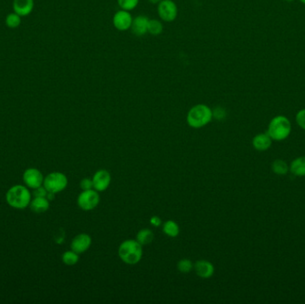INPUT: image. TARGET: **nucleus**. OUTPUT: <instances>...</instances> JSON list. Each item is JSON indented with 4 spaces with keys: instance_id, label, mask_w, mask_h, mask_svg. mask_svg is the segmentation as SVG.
<instances>
[{
    "instance_id": "c756f323",
    "label": "nucleus",
    "mask_w": 305,
    "mask_h": 304,
    "mask_svg": "<svg viewBox=\"0 0 305 304\" xmlns=\"http://www.w3.org/2000/svg\"><path fill=\"white\" fill-rule=\"evenodd\" d=\"M150 223L155 227H159L162 223V221H161V219L159 217L153 216L150 219Z\"/></svg>"
},
{
    "instance_id": "9b49d317",
    "label": "nucleus",
    "mask_w": 305,
    "mask_h": 304,
    "mask_svg": "<svg viewBox=\"0 0 305 304\" xmlns=\"http://www.w3.org/2000/svg\"><path fill=\"white\" fill-rule=\"evenodd\" d=\"M92 239L90 238V235L85 233L79 234L73 239V241L71 243V248L75 253H85L87 250L91 246Z\"/></svg>"
},
{
    "instance_id": "7ed1b4c3",
    "label": "nucleus",
    "mask_w": 305,
    "mask_h": 304,
    "mask_svg": "<svg viewBox=\"0 0 305 304\" xmlns=\"http://www.w3.org/2000/svg\"><path fill=\"white\" fill-rule=\"evenodd\" d=\"M213 118V110L206 105L199 104L188 111L187 122L191 128H201L210 123Z\"/></svg>"
},
{
    "instance_id": "dca6fc26",
    "label": "nucleus",
    "mask_w": 305,
    "mask_h": 304,
    "mask_svg": "<svg viewBox=\"0 0 305 304\" xmlns=\"http://www.w3.org/2000/svg\"><path fill=\"white\" fill-rule=\"evenodd\" d=\"M290 173L296 177H305V156L295 158L289 166Z\"/></svg>"
},
{
    "instance_id": "bb28decb",
    "label": "nucleus",
    "mask_w": 305,
    "mask_h": 304,
    "mask_svg": "<svg viewBox=\"0 0 305 304\" xmlns=\"http://www.w3.org/2000/svg\"><path fill=\"white\" fill-rule=\"evenodd\" d=\"M226 116H227V113L224 108H222V107H216L213 111V117L217 119L219 121L224 120Z\"/></svg>"
},
{
    "instance_id": "39448f33",
    "label": "nucleus",
    "mask_w": 305,
    "mask_h": 304,
    "mask_svg": "<svg viewBox=\"0 0 305 304\" xmlns=\"http://www.w3.org/2000/svg\"><path fill=\"white\" fill-rule=\"evenodd\" d=\"M68 185L67 177L61 173H52L44 179L43 187L50 193H59L66 188Z\"/></svg>"
},
{
    "instance_id": "c85d7f7f",
    "label": "nucleus",
    "mask_w": 305,
    "mask_h": 304,
    "mask_svg": "<svg viewBox=\"0 0 305 304\" xmlns=\"http://www.w3.org/2000/svg\"><path fill=\"white\" fill-rule=\"evenodd\" d=\"M33 190V194L35 195V197H47V195H48V190L42 186L38 187V188H35Z\"/></svg>"
},
{
    "instance_id": "5701e85b",
    "label": "nucleus",
    "mask_w": 305,
    "mask_h": 304,
    "mask_svg": "<svg viewBox=\"0 0 305 304\" xmlns=\"http://www.w3.org/2000/svg\"><path fill=\"white\" fill-rule=\"evenodd\" d=\"M22 17L17 15L15 12L10 13L6 18V25L8 26L10 29H16L19 26L21 25L22 22Z\"/></svg>"
},
{
    "instance_id": "6ab92c4d",
    "label": "nucleus",
    "mask_w": 305,
    "mask_h": 304,
    "mask_svg": "<svg viewBox=\"0 0 305 304\" xmlns=\"http://www.w3.org/2000/svg\"><path fill=\"white\" fill-rule=\"evenodd\" d=\"M162 231L164 234H167L170 238H176L180 234V227L179 225L173 221L168 220L162 226Z\"/></svg>"
},
{
    "instance_id": "f3484780",
    "label": "nucleus",
    "mask_w": 305,
    "mask_h": 304,
    "mask_svg": "<svg viewBox=\"0 0 305 304\" xmlns=\"http://www.w3.org/2000/svg\"><path fill=\"white\" fill-rule=\"evenodd\" d=\"M29 207L34 213H45L49 208V201L47 197H35L30 201Z\"/></svg>"
},
{
    "instance_id": "393cba45",
    "label": "nucleus",
    "mask_w": 305,
    "mask_h": 304,
    "mask_svg": "<svg viewBox=\"0 0 305 304\" xmlns=\"http://www.w3.org/2000/svg\"><path fill=\"white\" fill-rule=\"evenodd\" d=\"M177 267H178L179 272H182V273H188L194 268V265L192 263L191 260H188V259H182L178 262Z\"/></svg>"
},
{
    "instance_id": "473e14b6",
    "label": "nucleus",
    "mask_w": 305,
    "mask_h": 304,
    "mask_svg": "<svg viewBox=\"0 0 305 304\" xmlns=\"http://www.w3.org/2000/svg\"><path fill=\"white\" fill-rule=\"evenodd\" d=\"M302 4L305 5V0H300Z\"/></svg>"
},
{
    "instance_id": "2f4dec72",
    "label": "nucleus",
    "mask_w": 305,
    "mask_h": 304,
    "mask_svg": "<svg viewBox=\"0 0 305 304\" xmlns=\"http://www.w3.org/2000/svg\"><path fill=\"white\" fill-rule=\"evenodd\" d=\"M284 1H286L287 3H291V2H294V0H284Z\"/></svg>"
},
{
    "instance_id": "a878e982",
    "label": "nucleus",
    "mask_w": 305,
    "mask_h": 304,
    "mask_svg": "<svg viewBox=\"0 0 305 304\" xmlns=\"http://www.w3.org/2000/svg\"><path fill=\"white\" fill-rule=\"evenodd\" d=\"M295 121L300 128L305 130V108L298 111L295 115Z\"/></svg>"
},
{
    "instance_id": "7c9ffc66",
    "label": "nucleus",
    "mask_w": 305,
    "mask_h": 304,
    "mask_svg": "<svg viewBox=\"0 0 305 304\" xmlns=\"http://www.w3.org/2000/svg\"><path fill=\"white\" fill-rule=\"evenodd\" d=\"M162 0H148V2L151 4H159Z\"/></svg>"
},
{
    "instance_id": "20e7f679",
    "label": "nucleus",
    "mask_w": 305,
    "mask_h": 304,
    "mask_svg": "<svg viewBox=\"0 0 305 304\" xmlns=\"http://www.w3.org/2000/svg\"><path fill=\"white\" fill-rule=\"evenodd\" d=\"M6 199L8 205L15 209H25L31 201V194L27 187L16 185L7 193Z\"/></svg>"
},
{
    "instance_id": "423d86ee",
    "label": "nucleus",
    "mask_w": 305,
    "mask_h": 304,
    "mask_svg": "<svg viewBox=\"0 0 305 304\" xmlns=\"http://www.w3.org/2000/svg\"><path fill=\"white\" fill-rule=\"evenodd\" d=\"M100 201L99 194L97 191L93 189L83 190L79 194L77 204L79 207L83 211H91L98 206Z\"/></svg>"
},
{
    "instance_id": "0eeeda50",
    "label": "nucleus",
    "mask_w": 305,
    "mask_h": 304,
    "mask_svg": "<svg viewBox=\"0 0 305 304\" xmlns=\"http://www.w3.org/2000/svg\"><path fill=\"white\" fill-rule=\"evenodd\" d=\"M160 18L166 22H172L178 16V8L173 0H162L157 8Z\"/></svg>"
},
{
    "instance_id": "2eb2a0df",
    "label": "nucleus",
    "mask_w": 305,
    "mask_h": 304,
    "mask_svg": "<svg viewBox=\"0 0 305 304\" xmlns=\"http://www.w3.org/2000/svg\"><path fill=\"white\" fill-rule=\"evenodd\" d=\"M272 141L270 137L268 136L267 133H261L258 134L253 139V147L254 149L257 151L268 150L269 147H272Z\"/></svg>"
},
{
    "instance_id": "aec40b11",
    "label": "nucleus",
    "mask_w": 305,
    "mask_h": 304,
    "mask_svg": "<svg viewBox=\"0 0 305 304\" xmlns=\"http://www.w3.org/2000/svg\"><path fill=\"white\" fill-rule=\"evenodd\" d=\"M272 168L273 173L277 174V175H280V176L286 175L289 172V166L287 165L286 161L281 160V159H277V160L273 161Z\"/></svg>"
},
{
    "instance_id": "4be33fe9",
    "label": "nucleus",
    "mask_w": 305,
    "mask_h": 304,
    "mask_svg": "<svg viewBox=\"0 0 305 304\" xmlns=\"http://www.w3.org/2000/svg\"><path fill=\"white\" fill-rule=\"evenodd\" d=\"M62 260L65 265L74 266L75 264L78 263V261L80 260V257H79V253H75L74 251L71 250V251H67L65 253H63Z\"/></svg>"
},
{
    "instance_id": "412c9836",
    "label": "nucleus",
    "mask_w": 305,
    "mask_h": 304,
    "mask_svg": "<svg viewBox=\"0 0 305 304\" xmlns=\"http://www.w3.org/2000/svg\"><path fill=\"white\" fill-rule=\"evenodd\" d=\"M162 30H163V25L162 22L155 19L153 20L149 19L148 25H147V32L150 33L151 35L154 36H158L160 34H162Z\"/></svg>"
},
{
    "instance_id": "cd10ccee",
    "label": "nucleus",
    "mask_w": 305,
    "mask_h": 304,
    "mask_svg": "<svg viewBox=\"0 0 305 304\" xmlns=\"http://www.w3.org/2000/svg\"><path fill=\"white\" fill-rule=\"evenodd\" d=\"M80 186H81V188L82 190H89V189H93L94 188L93 180L88 179V178L81 180Z\"/></svg>"
},
{
    "instance_id": "f257e3e1",
    "label": "nucleus",
    "mask_w": 305,
    "mask_h": 304,
    "mask_svg": "<svg viewBox=\"0 0 305 304\" xmlns=\"http://www.w3.org/2000/svg\"><path fill=\"white\" fill-rule=\"evenodd\" d=\"M118 254L124 263L135 265L142 259L143 248L136 239H128L121 243V246H119Z\"/></svg>"
},
{
    "instance_id": "4468645a",
    "label": "nucleus",
    "mask_w": 305,
    "mask_h": 304,
    "mask_svg": "<svg viewBox=\"0 0 305 304\" xmlns=\"http://www.w3.org/2000/svg\"><path fill=\"white\" fill-rule=\"evenodd\" d=\"M149 19L145 15H139L133 19L132 24H131V31L137 37H142L146 33H147V25H148Z\"/></svg>"
},
{
    "instance_id": "b1692460",
    "label": "nucleus",
    "mask_w": 305,
    "mask_h": 304,
    "mask_svg": "<svg viewBox=\"0 0 305 304\" xmlns=\"http://www.w3.org/2000/svg\"><path fill=\"white\" fill-rule=\"evenodd\" d=\"M119 7L122 10L126 11H131L137 8V6L140 3V0H117Z\"/></svg>"
},
{
    "instance_id": "a211bd4d",
    "label": "nucleus",
    "mask_w": 305,
    "mask_h": 304,
    "mask_svg": "<svg viewBox=\"0 0 305 304\" xmlns=\"http://www.w3.org/2000/svg\"><path fill=\"white\" fill-rule=\"evenodd\" d=\"M154 233L153 231L148 228H144L137 234L136 240L140 243L141 246H147L153 242L154 240Z\"/></svg>"
},
{
    "instance_id": "f03ea898",
    "label": "nucleus",
    "mask_w": 305,
    "mask_h": 304,
    "mask_svg": "<svg viewBox=\"0 0 305 304\" xmlns=\"http://www.w3.org/2000/svg\"><path fill=\"white\" fill-rule=\"evenodd\" d=\"M291 131L292 124L289 119L284 115H278L269 121L266 133L274 141H283L289 137Z\"/></svg>"
},
{
    "instance_id": "9d476101",
    "label": "nucleus",
    "mask_w": 305,
    "mask_h": 304,
    "mask_svg": "<svg viewBox=\"0 0 305 304\" xmlns=\"http://www.w3.org/2000/svg\"><path fill=\"white\" fill-rule=\"evenodd\" d=\"M94 189L97 192H103L107 190L110 186L111 174L106 170L97 171L92 178Z\"/></svg>"
},
{
    "instance_id": "6e6552de",
    "label": "nucleus",
    "mask_w": 305,
    "mask_h": 304,
    "mask_svg": "<svg viewBox=\"0 0 305 304\" xmlns=\"http://www.w3.org/2000/svg\"><path fill=\"white\" fill-rule=\"evenodd\" d=\"M22 180H23L26 187L31 188V189H35L43 185L44 177L38 168H27L23 173Z\"/></svg>"
},
{
    "instance_id": "f8f14e48",
    "label": "nucleus",
    "mask_w": 305,
    "mask_h": 304,
    "mask_svg": "<svg viewBox=\"0 0 305 304\" xmlns=\"http://www.w3.org/2000/svg\"><path fill=\"white\" fill-rule=\"evenodd\" d=\"M194 269L201 279H210L214 274V266L209 260H197L194 265Z\"/></svg>"
},
{
    "instance_id": "1a4fd4ad",
    "label": "nucleus",
    "mask_w": 305,
    "mask_h": 304,
    "mask_svg": "<svg viewBox=\"0 0 305 304\" xmlns=\"http://www.w3.org/2000/svg\"><path fill=\"white\" fill-rule=\"evenodd\" d=\"M133 18L130 13L126 10H120L116 12L113 18V23L115 29L120 31H125L130 29L132 24Z\"/></svg>"
},
{
    "instance_id": "ddd939ff",
    "label": "nucleus",
    "mask_w": 305,
    "mask_h": 304,
    "mask_svg": "<svg viewBox=\"0 0 305 304\" xmlns=\"http://www.w3.org/2000/svg\"><path fill=\"white\" fill-rule=\"evenodd\" d=\"M13 8L17 15L24 17L33 11L34 0H14Z\"/></svg>"
}]
</instances>
